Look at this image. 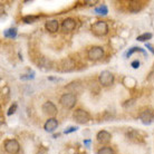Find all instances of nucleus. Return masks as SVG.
<instances>
[{"label": "nucleus", "instance_id": "1", "mask_svg": "<svg viewBox=\"0 0 154 154\" xmlns=\"http://www.w3.org/2000/svg\"><path fill=\"white\" fill-rule=\"evenodd\" d=\"M77 98L76 95H74L72 93H67V94H64L60 96L59 98V103L63 105V107L65 108H73L75 105H76Z\"/></svg>", "mask_w": 154, "mask_h": 154}, {"label": "nucleus", "instance_id": "2", "mask_svg": "<svg viewBox=\"0 0 154 154\" xmlns=\"http://www.w3.org/2000/svg\"><path fill=\"white\" fill-rule=\"evenodd\" d=\"M92 31L93 34L95 36H98V37H102V36H105L106 34L108 32V26L107 23H105V21H96L95 23H93L92 26Z\"/></svg>", "mask_w": 154, "mask_h": 154}, {"label": "nucleus", "instance_id": "3", "mask_svg": "<svg viewBox=\"0 0 154 154\" xmlns=\"http://www.w3.org/2000/svg\"><path fill=\"white\" fill-rule=\"evenodd\" d=\"M73 117L78 124H86L89 121L88 112H86V111L82 109V108H78V109H76L74 112Z\"/></svg>", "mask_w": 154, "mask_h": 154}, {"label": "nucleus", "instance_id": "4", "mask_svg": "<svg viewBox=\"0 0 154 154\" xmlns=\"http://www.w3.org/2000/svg\"><path fill=\"white\" fill-rule=\"evenodd\" d=\"M4 146H5L6 152H8L9 154H17L19 152V149H20V145H19V143H18V141L14 139L7 140V141L5 142Z\"/></svg>", "mask_w": 154, "mask_h": 154}, {"label": "nucleus", "instance_id": "5", "mask_svg": "<svg viewBox=\"0 0 154 154\" xmlns=\"http://www.w3.org/2000/svg\"><path fill=\"white\" fill-rule=\"evenodd\" d=\"M98 81H100L102 86H105V87L109 86V85H112L114 83V75L111 72H108V70H103L100 74Z\"/></svg>", "mask_w": 154, "mask_h": 154}, {"label": "nucleus", "instance_id": "6", "mask_svg": "<svg viewBox=\"0 0 154 154\" xmlns=\"http://www.w3.org/2000/svg\"><path fill=\"white\" fill-rule=\"evenodd\" d=\"M87 55L91 60H98L104 57V49L100 46H94L88 50Z\"/></svg>", "mask_w": 154, "mask_h": 154}, {"label": "nucleus", "instance_id": "7", "mask_svg": "<svg viewBox=\"0 0 154 154\" xmlns=\"http://www.w3.org/2000/svg\"><path fill=\"white\" fill-rule=\"evenodd\" d=\"M42 109L45 114H47V115H49V116H54L57 114V107H56V105H55L53 102H49V100H48V102H45V103L42 104Z\"/></svg>", "mask_w": 154, "mask_h": 154}, {"label": "nucleus", "instance_id": "8", "mask_svg": "<svg viewBox=\"0 0 154 154\" xmlns=\"http://www.w3.org/2000/svg\"><path fill=\"white\" fill-rule=\"evenodd\" d=\"M140 119L142 121L143 124H145V125H149L153 122L154 119V113L151 111V109H145V111H143L141 114H140Z\"/></svg>", "mask_w": 154, "mask_h": 154}, {"label": "nucleus", "instance_id": "9", "mask_svg": "<svg viewBox=\"0 0 154 154\" xmlns=\"http://www.w3.org/2000/svg\"><path fill=\"white\" fill-rule=\"evenodd\" d=\"M57 127H58V122L55 117H50V119H48L46 121L45 125H44L45 131L48 132V133H53Z\"/></svg>", "mask_w": 154, "mask_h": 154}, {"label": "nucleus", "instance_id": "10", "mask_svg": "<svg viewBox=\"0 0 154 154\" xmlns=\"http://www.w3.org/2000/svg\"><path fill=\"white\" fill-rule=\"evenodd\" d=\"M96 137L100 144H107V143L111 142L112 135H111V133H108L107 131H100L97 133Z\"/></svg>", "mask_w": 154, "mask_h": 154}, {"label": "nucleus", "instance_id": "11", "mask_svg": "<svg viewBox=\"0 0 154 154\" xmlns=\"http://www.w3.org/2000/svg\"><path fill=\"white\" fill-rule=\"evenodd\" d=\"M76 27V21L73 19V18H66L62 23V28L64 31H67V32H69V31H73Z\"/></svg>", "mask_w": 154, "mask_h": 154}, {"label": "nucleus", "instance_id": "12", "mask_svg": "<svg viewBox=\"0 0 154 154\" xmlns=\"http://www.w3.org/2000/svg\"><path fill=\"white\" fill-rule=\"evenodd\" d=\"M45 28H46L47 30L50 31V32H55V31L58 30V28H59V23H58L57 20H48V21H46V23H45Z\"/></svg>", "mask_w": 154, "mask_h": 154}, {"label": "nucleus", "instance_id": "13", "mask_svg": "<svg viewBox=\"0 0 154 154\" xmlns=\"http://www.w3.org/2000/svg\"><path fill=\"white\" fill-rule=\"evenodd\" d=\"M4 35L7 38H15L16 36H17V29L16 28H9L7 30H5Z\"/></svg>", "mask_w": 154, "mask_h": 154}, {"label": "nucleus", "instance_id": "14", "mask_svg": "<svg viewBox=\"0 0 154 154\" xmlns=\"http://www.w3.org/2000/svg\"><path fill=\"white\" fill-rule=\"evenodd\" d=\"M135 51H141L142 54L146 55V51L143 49V48H140V47H132L131 49L128 50L126 54H125V56H126V57H130V56H131V55L133 54V53H135Z\"/></svg>", "mask_w": 154, "mask_h": 154}, {"label": "nucleus", "instance_id": "15", "mask_svg": "<svg viewBox=\"0 0 154 154\" xmlns=\"http://www.w3.org/2000/svg\"><path fill=\"white\" fill-rule=\"evenodd\" d=\"M97 154H114V151H113L112 147L104 146L100 147V150L97 151Z\"/></svg>", "mask_w": 154, "mask_h": 154}, {"label": "nucleus", "instance_id": "16", "mask_svg": "<svg viewBox=\"0 0 154 154\" xmlns=\"http://www.w3.org/2000/svg\"><path fill=\"white\" fill-rule=\"evenodd\" d=\"M95 12L100 14V15H106V14L108 12V9L105 5H100V7L95 8Z\"/></svg>", "mask_w": 154, "mask_h": 154}, {"label": "nucleus", "instance_id": "17", "mask_svg": "<svg viewBox=\"0 0 154 154\" xmlns=\"http://www.w3.org/2000/svg\"><path fill=\"white\" fill-rule=\"evenodd\" d=\"M151 38H152V34H151V32H145V34L139 36V37H137V40H139V42H146V40H149V39H151Z\"/></svg>", "mask_w": 154, "mask_h": 154}, {"label": "nucleus", "instance_id": "18", "mask_svg": "<svg viewBox=\"0 0 154 154\" xmlns=\"http://www.w3.org/2000/svg\"><path fill=\"white\" fill-rule=\"evenodd\" d=\"M37 16H26V17H23V23H34L35 20H37Z\"/></svg>", "mask_w": 154, "mask_h": 154}, {"label": "nucleus", "instance_id": "19", "mask_svg": "<svg viewBox=\"0 0 154 154\" xmlns=\"http://www.w3.org/2000/svg\"><path fill=\"white\" fill-rule=\"evenodd\" d=\"M16 109H17V105L16 104H14V105H11L10 106V108H9V111H8V115H11V114H14V113L16 112Z\"/></svg>", "mask_w": 154, "mask_h": 154}, {"label": "nucleus", "instance_id": "20", "mask_svg": "<svg viewBox=\"0 0 154 154\" xmlns=\"http://www.w3.org/2000/svg\"><path fill=\"white\" fill-rule=\"evenodd\" d=\"M131 66L133 67V68H135V69H136V68H139V67H140V62H139V60H135V62L132 63Z\"/></svg>", "mask_w": 154, "mask_h": 154}, {"label": "nucleus", "instance_id": "21", "mask_svg": "<svg viewBox=\"0 0 154 154\" xmlns=\"http://www.w3.org/2000/svg\"><path fill=\"white\" fill-rule=\"evenodd\" d=\"M77 130V127H75V126H72V127H69L68 130H66L65 131V134H68V133H72V132H75Z\"/></svg>", "mask_w": 154, "mask_h": 154}, {"label": "nucleus", "instance_id": "22", "mask_svg": "<svg viewBox=\"0 0 154 154\" xmlns=\"http://www.w3.org/2000/svg\"><path fill=\"white\" fill-rule=\"evenodd\" d=\"M131 104H134V100H126V103L124 104V107H127V106H130Z\"/></svg>", "mask_w": 154, "mask_h": 154}, {"label": "nucleus", "instance_id": "23", "mask_svg": "<svg viewBox=\"0 0 154 154\" xmlns=\"http://www.w3.org/2000/svg\"><path fill=\"white\" fill-rule=\"evenodd\" d=\"M146 47H147V48H149V49H150L151 51H152V53H153V54H154V49H153V48H152V46H151V45H149V44H147Z\"/></svg>", "mask_w": 154, "mask_h": 154}, {"label": "nucleus", "instance_id": "24", "mask_svg": "<svg viewBox=\"0 0 154 154\" xmlns=\"http://www.w3.org/2000/svg\"><path fill=\"white\" fill-rule=\"evenodd\" d=\"M84 143L86 144V145H89V143H91V141H89V140H87V141H84Z\"/></svg>", "mask_w": 154, "mask_h": 154}]
</instances>
